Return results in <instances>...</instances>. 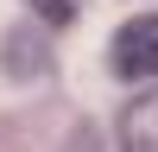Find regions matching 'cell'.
<instances>
[{
  "mask_svg": "<svg viewBox=\"0 0 158 152\" xmlns=\"http://www.w3.org/2000/svg\"><path fill=\"white\" fill-rule=\"evenodd\" d=\"M120 152H158V89L120 108Z\"/></svg>",
  "mask_w": 158,
  "mask_h": 152,
  "instance_id": "7a4b0ae2",
  "label": "cell"
},
{
  "mask_svg": "<svg viewBox=\"0 0 158 152\" xmlns=\"http://www.w3.org/2000/svg\"><path fill=\"white\" fill-rule=\"evenodd\" d=\"M25 6H32L44 25H70L76 13H82V0H25Z\"/></svg>",
  "mask_w": 158,
  "mask_h": 152,
  "instance_id": "3957f363",
  "label": "cell"
},
{
  "mask_svg": "<svg viewBox=\"0 0 158 152\" xmlns=\"http://www.w3.org/2000/svg\"><path fill=\"white\" fill-rule=\"evenodd\" d=\"M108 63H114V76H127V82H152L158 76V13H139V19H127L120 32H114Z\"/></svg>",
  "mask_w": 158,
  "mask_h": 152,
  "instance_id": "6da1fadb",
  "label": "cell"
}]
</instances>
